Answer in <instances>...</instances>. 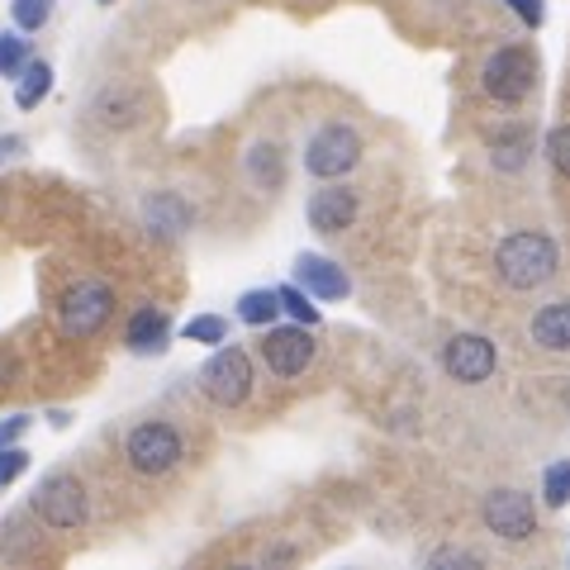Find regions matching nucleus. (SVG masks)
Masks as SVG:
<instances>
[{"label": "nucleus", "mask_w": 570, "mask_h": 570, "mask_svg": "<svg viewBox=\"0 0 570 570\" xmlns=\"http://www.w3.org/2000/svg\"><path fill=\"white\" fill-rule=\"evenodd\" d=\"M24 471H29V452L20 442H14V448H0V494H6Z\"/></svg>", "instance_id": "nucleus-25"}, {"label": "nucleus", "mask_w": 570, "mask_h": 570, "mask_svg": "<svg viewBox=\"0 0 570 570\" xmlns=\"http://www.w3.org/2000/svg\"><path fill=\"white\" fill-rule=\"evenodd\" d=\"M262 356L276 376H299L309 362H314V333L305 324H266V337H262Z\"/></svg>", "instance_id": "nucleus-10"}, {"label": "nucleus", "mask_w": 570, "mask_h": 570, "mask_svg": "<svg viewBox=\"0 0 570 570\" xmlns=\"http://www.w3.org/2000/svg\"><path fill=\"white\" fill-rule=\"evenodd\" d=\"M523 153H528L523 138H499V142H494V163L504 167V171H519V167H523Z\"/></svg>", "instance_id": "nucleus-28"}, {"label": "nucleus", "mask_w": 570, "mask_h": 570, "mask_svg": "<svg viewBox=\"0 0 570 570\" xmlns=\"http://www.w3.org/2000/svg\"><path fill=\"white\" fill-rule=\"evenodd\" d=\"M356 163H362V134L352 124H324L305 148V171L318 181H343Z\"/></svg>", "instance_id": "nucleus-4"}, {"label": "nucleus", "mask_w": 570, "mask_h": 570, "mask_svg": "<svg viewBox=\"0 0 570 570\" xmlns=\"http://www.w3.org/2000/svg\"><path fill=\"white\" fill-rule=\"evenodd\" d=\"M295 285L314 299H347L352 295V281L337 262L318 257V253H299L295 257Z\"/></svg>", "instance_id": "nucleus-11"}, {"label": "nucleus", "mask_w": 570, "mask_h": 570, "mask_svg": "<svg viewBox=\"0 0 570 570\" xmlns=\"http://www.w3.org/2000/svg\"><path fill=\"white\" fill-rule=\"evenodd\" d=\"M29 509L39 513L48 528L71 532V528H86L91 519V499H86V485L71 471H52L39 480V490L29 494Z\"/></svg>", "instance_id": "nucleus-2"}, {"label": "nucleus", "mask_w": 570, "mask_h": 570, "mask_svg": "<svg viewBox=\"0 0 570 570\" xmlns=\"http://www.w3.org/2000/svg\"><path fill=\"white\" fill-rule=\"evenodd\" d=\"M29 414H10V419H0V448H14L24 433H29Z\"/></svg>", "instance_id": "nucleus-30"}, {"label": "nucleus", "mask_w": 570, "mask_h": 570, "mask_svg": "<svg viewBox=\"0 0 570 570\" xmlns=\"http://www.w3.org/2000/svg\"><path fill=\"white\" fill-rule=\"evenodd\" d=\"M547 157H551V167H557L561 176H570V124L551 129V138H547Z\"/></svg>", "instance_id": "nucleus-26"}, {"label": "nucleus", "mask_w": 570, "mask_h": 570, "mask_svg": "<svg viewBox=\"0 0 570 570\" xmlns=\"http://www.w3.org/2000/svg\"><path fill=\"white\" fill-rule=\"evenodd\" d=\"M557 266H561L557 243H551L547 234H538V228L509 234L494 247V272L509 291H542V285L557 276Z\"/></svg>", "instance_id": "nucleus-1"}, {"label": "nucleus", "mask_w": 570, "mask_h": 570, "mask_svg": "<svg viewBox=\"0 0 570 570\" xmlns=\"http://www.w3.org/2000/svg\"><path fill=\"white\" fill-rule=\"evenodd\" d=\"M200 390H205L209 404L238 409L247 395H253V356H247L243 347H224L219 343V352L200 366Z\"/></svg>", "instance_id": "nucleus-3"}, {"label": "nucleus", "mask_w": 570, "mask_h": 570, "mask_svg": "<svg viewBox=\"0 0 570 570\" xmlns=\"http://www.w3.org/2000/svg\"><path fill=\"white\" fill-rule=\"evenodd\" d=\"M480 86L499 105H523L538 86V58L528 48H494V58L480 71Z\"/></svg>", "instance_id": "nucleus-5"}, {"label": "nucleus", "mask_w": 570, "mask_h": 570, "mask_svg": "<svg viewBox=\"0 0 570 570\" xmlns=\"http://www.w3.org/2000/svg\"><path fill=\"white\" fill-rule=\"evenodd\" d=\"M100 6H115V0H100Z\"/></svg>", "instance_id": "nucleus-35"}, {"label": "nucleus", "mask_w": 570, "mask_h": 570, "mask_svg": "<svg viewBox=\"0 0 570 570\" xmlns=\"http://www.w3.org/2000/svg\"><path fill=\"white\" fill-rule=\"evenodd\" d=\"M542 499H547V509L570 504V461H551L542 471Z\"/></svg>", "instance_id": "nucleus-22"}, {"label": "nucleus", "mask_w": 570, "mask_h": 570, "mask_svg": "<svg viewBox=\"0 0 570 570\" xmlns=\"http://www.w3.org/2000/svg\"><path fill=\"white\" fill-rule=\"evenodd\" d=\"M148 115V96L142 91H105L100 100H96V119L100 124H110V129H134V124Z\"/></svg>", "instance_id": "nucleus-17"}, {"label": "nucleus", "mask_w": 570, "mask_h": 570, "mask_svg": "<svg viewBox=\"0 0 570 570\" xmlns=\"http://www.w3.org/2000/svg\"><path fill=\"white\" fill-rule=\"evenodd\" d=\"M48 419H52V428H67V423H71V414H67V409H52Z\"/></svg>", "instance_id": "nucleus-33"}, {"label": "nucleus", "mask_w": 570, "mask_h": 570, "mask_svg": "<svg viewBox=\"0 0 570 570\" xmlns=\"http://www.w3.org/2000/svg\"><path fill=\"white\" fill-rule=\"evenodd\" d=\"M190 219L195 214L176 190H157L142 200V224H148V234H157V238H181L190 228Z\"/></svg>", "instance_id": "nucleus-13"}, {"label": "nucleus", "mask_w": 570, "mask_h": 570, "mask_svg": "<svg viewBox=\"0 0 570 570\" xmlns=\"http://www.w3.org/2000/svg\"><path fill=\"white\" fill-rule=\"evenodd\" d=\"M110 314H115V291L105 281H77L62 295V305H58L62 333L77 337V343L81 337H96L105 324H110Z\"/></svg>", "instance_id": "nucleus-7"}, {"label": "nucleus", "mask_w": 570, "mask_h": 570, "mask_svg": "<svg viewBox=\"0 0 570 570\" xmlns=\"http://www.w3.org/2000/svg\"><path fill=\"white\" fill-rule=\"evenodd\" d=\"M281 299V314H291L295 324H305V328H318V309H314V295H305L299 285H281L276 291Z\"/></svg>", "instance_id": "nucleus-21"}, {"label": "nucleus", "mask_w": 570, "mask_h": 570, "mask_svg": "<svg viewBox=\"0 0 570 570\" xmlns=\"http://www.w3.org/2000/svg\"><path fill=\"white\" fill-rule=\"evenodd\" d=\"M52 14V0H10V20L20 33H39Z\"/></svg>", "instance_id": "nucleus-23"}, {"label": "nucleus", "mask_w": 570, "mask_h": 570, "mask_svg": "<svg viewBox=\"0 0 570 570\" xmlns=\"http://www.w3.org/2000/svg\"><path fill=\"white\" fill-rule=\"evenodd\" d=\"M0 214H6V186H0Z\"/></svg>", "instance_id": "nucleus-34"}, {"label": "nucleus", "mask_w": 570, "mask_h": 570, "mask_svg": "<svg viewBox=\"0 0 570 570\" xmlns=\"http://www.w3.org/2000/svg\"><path fill=\"white\" fill-rule=\"evenodd\" d=\"M124 343H129V352H138V356L167 352V343H171L167 314H163V309H153V305L134 309V314H129V328H124Z\"/></svg>", "instance_id": "nucleus-14"}, {"label": "nucleus", "mask_w": 570, "mask_h": 570, "mask_svg": "<svg viewBox=\"0 0 570 570\" xmlns=\"http://www.w3.org/2000/svg\"><path fill=\"white\" fill-rule=\"evenodd\" d=\"M428 566L433 570H448V566H485L475 557V551H466V547H438L433 557H428Z\"/></svg>", "instance_id": "nucleus-27"}, {"label": "nucleus", "mask_w": 570, "mask_h": 570, "mask_svg": "<svg viewBox=\"0 0 570 570\" xmlns=\"http://www.w3.org/2000/svg\"><path fill=\"white\" fill-rule=\"evenodd\" d=\"M10 376H14V356H10L6 347H0V385H6Z\"/></svg>", "instance_id": "nucleus-32"}, {"label": "nucleus", "mask_w": 570, "mask_h": 570, "mask_svg": "<svg viewBox=\"0 0 570 570\" xmlns=\"http://www.w3.org/2000/svg\"><path fill=\"white\" fill-rule=\"evenodd\" d=\"M504 6L519 14L528 29H542V24H547V6H542V0H504Z\"/></svg>", "instance_id": "nucleus-29"}, {"label": "nucleus", "mask_w": 570, "mask_h": 570, "mask_svg": "<svg viewBox=\"0 0 570 570\" xmlns=\"http://www.w3.org/2000/svg\"><path fill=\"white\" fill-rule=\"evenodd\" d=\"M356 190L347 186H324L309 195V228L314 234H343V228L356 224Z\"/></svg>", "instance_id": "nucleus-12"}, {"label": "nucleus", "mask_w": 570, "mask_h": 570, "mask_svg": "<svg viewBox=\"0 0 570 570\" xmlns=\"http://www.w3.org/2000/svg\"><path fill=\"white\" fill-rule=\"evenodd\" d=\"M124 456H129V466L138 475H167V471L181 466L186 442L171 423H138L129 433V442H124Z\"/></svg>", "instance_id": "nucleus-6"}, {"label": "nucleus", "mask_w": 570, "mask_h": 570, "mask_svg": "<svg viewBox=\"0 0 570 570\" xmlns=\"http://www.w3.org/2000/svg\"><path fill=\"white\" fill-rule=\"evenodd\" d=\"M243 167H247V176H253L257 190H281L285 186V153H281V142H272V138L253 142L247 157H243Z\"/></svg>", "instance_id": "nucleus-15"}, {"label": "nucleus", "mask_w": 570, "mask_h": 570, "mask_svg": "<svg viewBox=\"0 0 570 570\" xmlns=\"http://www.w3.org/2000/svg\"><path fill=\"white\" fill-rule=\"evenodd\" d=\"M480 519H485L494 538L528 542L532 532H538V504H532V494H523V490H490L485 504H480Z\"/></svg>", "instance_id": "nucleus-8"}, {"label": "nucleus", "mask_w": 570, "mask_h": 570, "mask_svg": "<svg viewBox=\"0 0 570 570\" xmlns=\"http://www.w3.org/2000/svg\"><path fill=\"white\" fill-rule=\"evenodd\" d=\"M532 343L542 352H570V299H557L532 314Z\"/></svg>", "instance_id": "nucleus-16"}, {"label": "nucleus", "mask_w": 570, "mask_h": 570, "mask_svg": "<svg viewBox=\"0 0 570 570\" xmlns=\"http://www.w3.org/2000/svg\"><path fill=\"white\" fill-rule=\"evenodd\" d=\"M48 91H52V67L29 58L20 67V77H14V105H20V110H33V105H39Z\"/></svg>", "instance_id": "nucleus-18"}, {"label": "nucleus", "mask_w": 570, "mask_h": 570, "mask_svg": "<svg viewBox=\"0 0 570 570\" xmlns=\"http://www.w3.org/2000/svg\"><path fill=\"white\" fill-rule=\"evenodd\" d=\"M276 318H281L276 291H243V295H238V324L266 328V324H276Z\"/></svg>", "instance_id": "nucleus-19"}, {"label": "nucleus", "mask_w": 570, "mask_h": 570, "mask_svg": "<svg viewBox=\"0 0 570 570\" xmlns=\"http://www.w3.org/2000/svg\"><path fill=\"white\" fill-rule=\"evenodd\" d=\"M181 337H186V343H200V347H219V343H228V318H219V314H195L190 324L181 328Z\"/></svg>", "instance_id": "nucleus-20"}, {"label": "nucleus", "mask_w": 570, "mask_h": 570, "mask_svg": "<svg viewBox=\"0 0 570 570\" xmlns=\"http://www.w3.org/2000/svg\"><path fill=\"white\" fill-rule=\"evenodd\" d=\"M29 62V39H24V33H0V77H20V67Z\"/></svg>", "instance_id": "nucleus-24"}, {"label": "nucleus", "mask_w": 570, "mask_h": 570, "mask_svg": "<svg viewBox=\"0 0 570 570\" xmlns=\"http://www.w3.org/2000/svg\"><path fill=\"white\" fill-rule=\"evenodd\" d=\"M14 153H24V138H14V134H0V163H10Z\"/></svg>", "instance_id": "nucleus-31"}, {"label": "nucleus", "mask_w": 570, "mask_h": 570, "mask_svg": "<svg viewBox=\"0 0 570 570\" xmlns=\"http://www.w3.org/2000/svg\"><path fill=\"white\" fill-rule=\"evenodd\" d=\"M494 366H499V352L490 337H480V333H456V337H448V347H442V371L461 385L490 381Z\"/></svg>", "instance_id": "nucleus-9"}]
</instances>
